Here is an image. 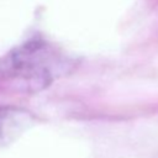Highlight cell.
Returning a JSON list of instances; mask_svg holds the SVG:
<instances>
[{
    "label": "cell",
    "mask_w": 158,
    "mask_h": 158,
    "mask_svg": "<svg viewBox=\"0 0 158 158\" xmlns=\"http://www.w3.org/2000/svg\"><path fill=\"white\" fill-rule=\"evenodd\" d=\"M36 117L17 107H0V149L11 144L33 126Z\"/></svg>",
    "instance_id": "2"
},
{
    "label": "cell",
    "mask_w": 158,
    "mask_h": 158,
    "mask_svg": "<svg viewBox=\"0 0 158 158\" xmlns=\"http://www.w3.org/2000/svg\"><path fill=\"white\" fill-rule=\"evenodd\" d=\"M74 59L56 44L31 40L0 58V91L36 94L69 74Z\"/></svg>",
    "instance_id": "1"
}]
</instances>
